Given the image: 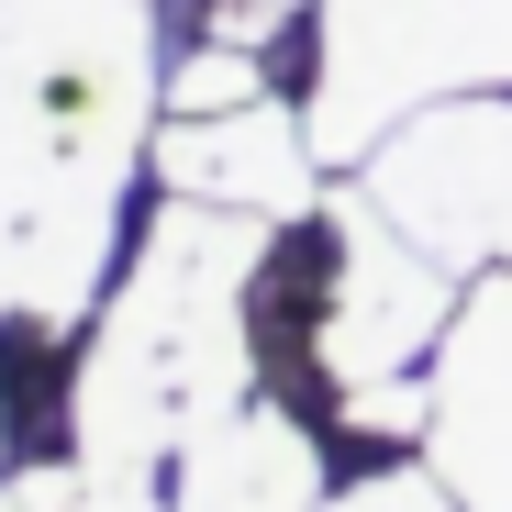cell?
Listing matches in <instances>:
<instances>
[{"label":"cell","mask_w":512,"mask_h":512,"mask_svg":"<svg viewBox=\"0 0 512 512\" xmlns=\"http://www.w3.org/2000/svg\"><path fill=\"white\" fill-rule=\"evenodd\" d=\"M156 101V0H0V323L101 312Z\"/></svg>","instance_id":"6da1fadb"},{"label":"cell","mask_w":512,"mask_h":512,"mask_svg":"<svg viewBox=\"0 0 512 512\" xmlns=\"http://www.w3.org/2000/svg\"><path fill=\"white\" fill-rule=\"evenodd\" d=\"M279 234L290 223H256L223 201H156L67 379V457L90 479H167L201 435H223L268 390L256 279H268Z\"/></svg>","instance_id":"7a4b0ae2"},{"label":"cell","mask_w":512,"mask_h":512,"mask_svg":"<svg viewBox=\"0 0 512 512\" xmlns=\"http://www.w3.org/2000/svg\"><path fill=\"white\" fill-rule=\"evenodd\" d=\"M268 290L290 301V334H301V357L312 379L346 401V390H379V379H412L423 357L446 346V323H457V268L423 234H401L368 179L357 190H323L312 212V245H279L268 256ZM290 334L268 323L256 346H290Z\"/></svg>","instance_id":"3957f363"},{"label":"cell","mask_w":512,"mask_h":512,"mask_svg":"<svg viewBox=\"0 0 512 512\" xmlns=\"http://www.w3.org/2000/svg\"><path fill=\"white\" fill-rule=\"evenodd\" d=\"M512 90V0H323L312 34V156L368 167L412 112Z\"/></svg>","instance_id":"277c9868"},{"label":"cell","mask_w":512,"mask_h":512,"mask_svg":"<svg viewBox=\"0 0 512 512\" xmlns=\"http://www.w3.org/2000/svg\"><path fill=\"white\" fill-rule=\"evenodd\" d=\"M357 179L446 268H512V90H468V101L412 112Z\"/></svg>","instance_id":"5b68a950"},{"label":"cell","mask_w":512,"mask_h":512,"mask_svg":"<svg viewBox=\"0 0 512 512\" xmlns=\"http://www.w3.org/2000/svg\"><path fill=\"white\" fill-rule=\"evenodd\" d=\"M145 179H156L167 201H223V212H256V223H312V212H323L312 123H301L279 90L245 101V112H167Z\"/></svg>","instance_id":"8992f818"},{"label":"cell","mask_w":512,"mask_h":512,"mask_svg":"<svg viewBox=\"0 0 512 512\" xmlns=\"http://www.w3.org/2000/svg\"><path fill=\"white\" fill-rule=\"evenodd\" d=\"M423 457L446 468V490L468 512H512V268H490L446 346H435V435Z\"/></svg>","instance_id":"52a82bcc"},{"label":"cell","mask_w":512,"mask_h":512,"mask_svg":"<svg viewBox=\"0 0 512 512\" xmlns=\"http://www.w3.org/2000/svg\"><path fill=\"white\" fill-rule=\"evenodd\" d=\"M167 512H323V435L290 401H245L167 468Z\"/></svg>","instance_id":"ba28073f"},{"label":"cell","mask_w":512,"mask_h":512,"mask_svg":"<svg viewBox=\"0 0 512 512\" xmlns=\"http://www.w3.org/2000/svg\"><path fill=\"white\" fill-rule=\"evenodd\" d=\"M245 101H268V45L201 34L179 67H167V112H245Z\"/></svg>","instance_id":"9c48e42d"},{"label":"cell","mask_w":512,"mask_h":512,"mask_svg":"<svg viewBox=\"0 0 512 512\" xmlns=\"http://www.w3.org/2000/svg\"><path fill=\"white\" fill-rule=\"evenodd\" d=\"M323 512H468V501L446 490L435 457H423V468H368L357 490H323Z\"/></svg>","instance_id":"30bf717a"},{"label":"cell","mask_w":512,"mask_h":512,"mask_svg":"<svg viewBox=\"0 0 512 512\" xmlns=\"http://www.w3.org/2000/svg\"><path fill=\"white\" fill-rule=\"evenodd\" d=\"M212 12H256V23H268V34H279L290 12H312V0H212Z\"/></svg>","instance_id":"8fae6325"},{"label":"cell","mask_w":512,"mask_h":512,"mask_svg":"<svg viewBox=\"0 0 512 512\" xmlns=\"http://www.w3.org/2000/svg\"><path fill=\"white\" fill-rule=\"evenodd\" d=\"M0 512H12V479H0Z\"/></svg>","instance_id":"7c38bea8"}]
</instances>
